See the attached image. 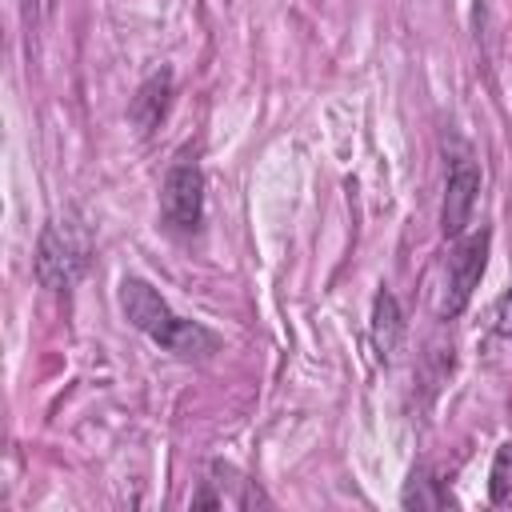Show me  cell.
Segmentation results:
<instances>
[{"label": "cell", "mask_w": 512, "mask_h": 512, "mask_svg": "<svg viewBox=\"0 0 512 512\" xmlns=\"http://www.w3.org/2000/svg\"><path fill=\"white\" fill-rule=\"evenodd\" d=\"M116 296H120L124 320L136 332H144L156 348H164V352H172L180 360H212L220 352V336L208 324L172 312V304L144 276H124Z\"/></svg>", "instance_id": "obj_1"}, {"label": "cell", "mask_w": 512, "mask_h": 512, "mask_svg": "<svg viewBox=\"0 0 512 512\" xmlns=\"http://www.w3.org/2000/svg\"><path fill=\"white\" fill-rule=\"evenodd\" d=\"M172 92H176L172 68H156V72L136 88V96H132V104H128V120H132V128H136L140 136H148L152 128H160V120H164L168 108H172Z\"/></svg>", "instance_id": "obj_7"}, {"label": "cell", "mask_w": 512, "mask_h": 512, "mask_svg": "<svg viewBox=\"0 0 512 512\" xmlns=\"http://www.w3.org/2000/svg\"><path fill=\"white\" fill-rule=\"evenodd\" d=\"M204 168L188 156H180L160 184V228L176 240H188L204 228Z\"/></svg>", "instance_id": "obj_3"}, {"label": "cell", "mask_w": 512, "mask_h": 512, "mask_svg": "<svg viewBox=\"0 0 512 512\" xmlns=\"http://www.w3.org/2000/svg\"><path fill=\"white\" fill-rule=\"evenodd\" d=\"M488 500L496 508H512V444H500L488 468Z\"/></svg>", "instance_id": "obj_10"}, {"label": "cell", "mask_w": 512, "mask_h": 512, "mask_svg": "<svg viewBox=\"0 0 512 512\" xmlns=\"http://www.w3.org/2000/svg\"><path fill=\"white\" fill-rule=\"evenodd\" d=\"M368 332H372V348L376 356L388 364L400 348V336H404V316H400V304L388 288H380L372 296V320H368Z\"/></svg>", "instance_id": "obj_8"}, {"label": "cell", "mask_w": 512, "mask_h": 512, "mask_svg": "<svg viewBox=\"0 0 512 512\" xmlns=\"http://www.w3.org/2000/svg\"><path fill=\"white\" fill-rule=\"evenodd\" d=\"M92 260V228L84 224L80 212H64L52 216L40 236H36V256H32V272L40 280V288L48 292H68Z\"/></svg>", "instance_id": "obj_2"}, {"label": "cell", "mask_w": 512, "mask_h": 512, "mask_svg": "<svg viewBox=\"0 0 512 512\" xmlns=\"http://www.w3.org/2000/svg\"><path fill=\"white\" fill-rule=\"evenodd\" d=\"M188 504L192 508H240V512H248V508H272V496L252 476H244L240 468L212 460Z\"/></svg>", "instance_id": "obj_6"}, {"label": "cell", "mask_w": 512, "mask_h": 512, "mask_svg": "<svg viewBox=\"0 0 512 512\" xmlns=\"http://www.w3.org/2000/svg\"><path fill=\"white\" fill-rule=\"evenodd\" d=\"M400 508H456V496L432 468L420 464V468H412V476L400 492Z\"/></svg>", "instance_id": "obj_9"}, {"label": "cell", "mask_w": 512, "mask_h": 512, "mask_svg": "<svg viewBox=\"0 0 512 512\" xmlns=\"http://www.w3.org/2000/svg\"><path fill=\"white\" fill-rule=\"evenodd\" d=\"M488 248H492V232L488 228H476V232L456 236V244L448 252L444 292H440V316L444 320H456L472 304V292L480 288V276L488 268Z\"/></svg>", "instance_id": "obj_5"}, {"label": "cell", "mask_w": 512, "mask_h": 512, "mask_svg": "<svg viewBox=\"0 0 512 512\" xmlns=\"http://www.w3.org/2000/svg\"><path fill=\"white\" fill-rule=\"evenodd\" d=\"M448 160H444V204H440V228L448 240L464 236L480 200V164L472 156V148L464 140L444 144Z\"/></svg>", "instance_id": "obj_4"}, {"label": "cell", "mask_w": 512, "mask_h": 512, "mask_svg": "<svg viewBox=\"0 0 512 512\" xmlns=\"http://www.w3.org/2000/svg\"><path fill=\"white\" fill-rule=\"evenodd\" d=\"M492 332L500 340H512V288H504L492 304Z\"/></svg>", "instance_id": "obj_11"}]
</instances>
